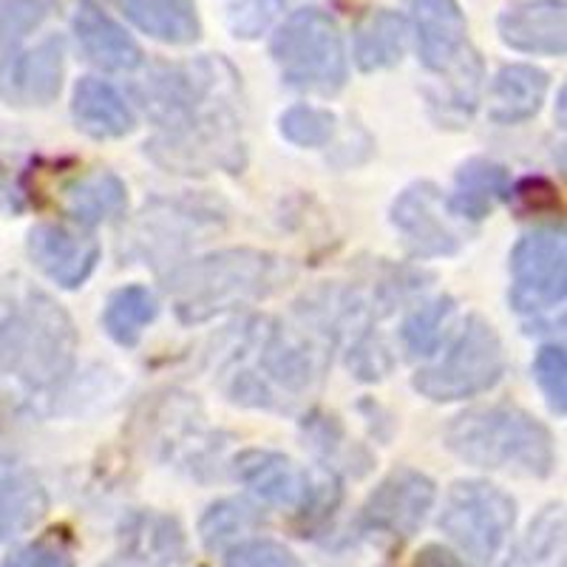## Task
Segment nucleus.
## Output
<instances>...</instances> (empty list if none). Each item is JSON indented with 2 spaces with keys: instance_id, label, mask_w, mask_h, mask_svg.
<instances>
[{
  "instance_id": "1",
  "label": "nucleus",
  "mask_w": 567,
  "mask_h": 567,
  "mask_svg": "<svg viewBox=\"0 0 567 567\" xmlns=\"http://www.w3.org/2000/svg\"><path fill=\"white\" fill-rule=\"evenodd\" d=\"M219 65L196 63L156 78L148 105L168 134L151 142L148 151L165 165L185 171L216 165L230 174L245 165L239 123L225 109H210L213 97L219 94Z\"/></svg>"
},
{
  "instance_id": "2",
  "label": "nucleus",
  "mask_w": 567,
  "mask_h": 567,
  "mask_svg": "<svg viewBox=\"0 0 567 567\" xmlns=\"http://www.w3.org/2000/svg\"><path fill=\"white\" fill-rule=\"evenodd\" d=\"M0 343L9 367L34 386L69 374L78 332L58 301L20 278H0Z\"/></svg>"
},
{
  "instance_id": "3",
  "label": "nucleus",
  "mask_w": 567,
  "mask_h": 567,
  "mask_svg": "<svg viewBox=\"0 0 567 567\" xmlns=\"http://www.w3.org/2000/svg\"><path fill=\"white\" fill-rule=\"evenodd\" d=\"M290 276V267L270 252L225 250L179 267L168 292L182 323H202L272 296Z\"/></svg>"
},
{
  "instance_id": "4",
  "label": "nucleus",
  "mask_w": 567,
  "mask_h": 567,
  "mask_svg": "<svg viewBox=\"0 0 567 567\" xmlns=\"http://www.w3.org/2000/svg\"><path fill=\"white\" fill-rule=\"evenodd\" d=\"M445 445L463 463L523 477H548L556 465L548 429L516 406L468 409L445 429Z\"/></svg>"
},
{
  "instance_id": "5",
  "label": "nucleus",
  "mask_w": 567,
  "mask_h": 567,
  "mask_svg": "<svg viewBox=\"0 0 567 567\" xmlns=\"http://www.w3.org/2000/svg\"><path fill=\"white\" fill-rule=\"evenodd\" d=\"M281 78L287 85L312 94H336L347 83V45L336 18L323 9H298L272 38Z\"/></svg>"
},
{
  "instance_id": "6",
  "label": "nucleus",
  "mask_w": 567,
  "mask_h": 567,
  "mask_svg": "<svg viewBox=\"0 0 567 567\" xmlns=\"http://www.w3.org/2000/svg\"><path fill=\"white\" fill-rule=\"evenodd\" d=\"M503 372L505 352L496 329L480 316H471L449 352L414 374V389L434 403H454L488 392Z\"/></svg>"
},
{
  "instance_id": "7",
  "label": "nucleus",
  "mask_w": 567,
  "mask_h": 567,
  "mask_svg": "<svg viewBox=\"0 0 567 567\" xmlns=\"http://www.w3.org/2000/svg\"><path fill=\"white\" fill-rule=\"evenodd\" d=\"M516 519V505L503 488L480 480L454 483L445 496L440 528L452 536L465 556L488 565L508 539Z\"/></svg>"
},
{
  "instance_id": "8",
  "label": "nucleus",
  "mask_w": 567,
  "mask_h": 567,
  "mask_svg": "<svg viewBox=\"0 0 567 567\" xmlns=\"http://www.w3.org/2000/svg\"><path fill=\"white\" fill-rule=\"evenodd\" d=\"M565 233L534 230L511 252V301L523 316H550L567 292Z\"/></svg>"
},
{
  "instance_id": "9",
  "label": "nucleus",
  "mask_w": 567,
  "mask_h": 567,
  "mask_svg": "<svg viewBox=\"0 0 567 567\" xmlns=\"http://www.w3.org/2000/svg\"><path fill=\"white\" fill-rule=\"evenodd\" d=\"M449 216L452 207L432 182L406 187L392 207V225L417 258L454 256L460 250V236Z\"/></svg>"
},
{
  "instance_id": "10",
  "label": "nucleus",
  "mask_w": 567,
  "mask_h": 567,
  "mask_svg": "<svg viewBox=\"0 0 567 567\" xmlns=\"http://www.w3.org/2000/svg\"><path fill=\"white\" fill-rule=\"evenodd\" d=\"M412 27L420 60L434 74L452 78L477 60L468 52V23L457 0H412Z\"/></svg>"
},
{
  "instance_id": "11",
  "label": "nucleus",
  "mask_w": 567,
  "mask_h": 567,
  "mask_svg": "<svg viewBox=\"0 0 567 567\" xmlns=\"http://www.w3.org/2000/svg\"><path fill=\"white\" fill-rule=\"evenodd\" d=\"M434 483L414 468H398L367 499L363 523L369 530L409 539L434 505Z\"/></svg>"
},
{
  "instance_id": "12",
  "label": "nucleus",
  "mask_w": 567,
  "mask_h": 567,
  "mask_svg": "<svg viewBox=\"0 0 567 567\" xmlns=\"http://www.w3.org/2000/svg\"><path fill=\"white\" fill-rule=\"evenodd\" d=\"M236 474L265 503L276 505V508L296 511V514L310 511L316 505L318 494H321V485L312 480L310 471L298 465L296 460L276 452L239 454Z\"/></svg>"
},
{
  "instance_id": "13",
  "label": "nucleus",
  "mask_w": 567,
  "mask_h": 567,
  "mask_svg": "<svg viewBox=\"0 0 567 567\" xmlns=\"http://www.w3.org/2000/svg\"><path fill=\"white\" fill-rule=\"evenodd\" d=\"M29 256L54 284L74 290L97 267L100 245L63 225H38L29 233Z\"/></svg>"
},
{
  "instance_id": "14",
  "label": "nucleus",
  "mask_w": 567,
  "mask_h": 567,
  "mask_svg": "<svg viewBox=\"0 0 567 567\" xmlns=\"http://www.w3.org/2000/svg\"><path fill=\"white\" fill-rule=\"evenodd\" d=\"M505 45L525 54L561 58L567 45L565 0H523L496 20Z\"/></svg>"
},
{
  "instance_id": "15",
  "label": "nucleus",
  "mask_w": 567,
  "mask_h": 567,
  "mask_svg": "<svg viewBox=\"0 0 567 567\" xmlns=\"http://www.w3.org/2000/svg\"><path fill=\"white\" fill-rule=\"evenodd\" d=\"M71 27H74L85 58L97 63L100 69L131 71L142 63V49L136 45V40L114 18H109L94 0H80Z\"/></svg>"
},
{
  "instance_id": "16",
  "label": "nucleus",
  "mask_w": 567,
  "mask_h": 567,
  "mask_svg": "<svg viewBox=\"0 0 567 567\" xmlns=\"http://www.w3.org/2000/svg\"><path fill=\"white\" fill-rule=\"evenodd\" d=\"M65 69V49L63 40L45 38L43 43L29 49L27 58L20 60L18 69L12 71L3 97L27 105H49L60 94Z\"/></svg>"
},
{
  "instance_id": "17",
  "label": "nucleus",
  "mask_w": 567,
  "mask_h": 567,
  "mask_svg": "<svg viewBox=\"0 0 567 567\" xmlns=\"http://www.w3.org/2000/svg\"><path fill=\"white\" fill-rule=\"evenodd\" d=\"M71 116L78 128L94 140H116L134 131V111L120 97V91L94 78L78 83L71 100Z\"/></svg>"
},
{
  "instance_id": "18",
  "label": "nucleus",
  "mask_w": 567,
  "mask_h": 567,
  "mask_svg": "<svg viewBox=\"0 0 567 567\" xmlns=\"http://www.w3.org/2000/svg\"><path fill=\"white\" fill-rule=\"evenodd\" d=\"M548 74L534 65H505L491 83L488 116L499 125L525 123L545 103Z\"/></svg>"
},
{
  "instance_id": "19",
  "label": "nucleus",
  "mask_w": 567,
  "mask_h": 567,
  "mask_svg": "<svg viewBox=\"0 0 567 567\" xmlns=\"http://www.w3.org/2000/svg\"><path fill=\"white\" fill-rule=\"evenodd\" d=\"M406 18L389 9H374L354 27V63L361 71L392 69L406 54Z\"/></svg>"
},
{
  "instance_id": "20",
  "label": "nucleus",
  "mask_w": 567,
  "mask_h": 567,
  "mask_svg": "<svg viewBox=\"0 0 567 567\" xmlns=\"http://www.w3.org/2000/svg\"><path fill=\"white\" fill-rule=\"evenodd\" d=\"M120 9L136 29L162 43H194L202 32L194 0H120Z\"/></svg>"
},
{
  "instance_id": "21",
  "label": "nucleus",
  "mask_w": 567,
  "mask_h": 567,
  "mask_svg": "<svg viewBox=\"0 0 567 567\" xmlns=\"http://www.w3.org/2000/svg\"><path fill=\"white\" fill-rule=\"evenodd\" d=\"M508 196L511 176L503 165L488 159H471L457 171L454 196L449 207H452V213L463 216V219L480 221Z\"/></svg>"
},
{
  "instance_id": "22",
  "label": "nucleus",
  "mask_w": 567,
  "mask_h": 567,
  "mask_svg": "<svg viewBox=\"0 0 567 567\" xmlns=\"http://www.w3.org/2000/svg\"><path fill=\"white\" fill-rule=\"evenodd\" d=\"M123 179L109 171L83 176L65 187V213L80 225H100L125 210L128 202Z\"/></svg>"
},
{
  "instance_id": "23",
  "label": "nucleus",
  "mask_w": 567,
  "mask_h": 567,
  "mask_svg": "<svg viewBox=\"0 0 567 567\" xmlns=\"http://www.w3.org/2000/svg\"><path fill=\"white\" fill-rule=\"evenodd\" d=\"M49 18L45 0H0V94L7 89L12 71L27 58L23 43Z\"/></svg>"
},
{
  "instance_id": "24",
  "label": "nucleus",
  "mask_w": 567,
  "mask_h": 567,
  "mask_svg": "<svg viewBox=\"0 0 567 567\" xmlns=\"http://www.w3.org/2000/svg\"><path fill=\"white\" fill-rule=\"evenodd\" d=\"M565 516L559 505L542 511L511 554L508 567H565Z\"/></svg>"
},
{
  "instance_id": "25",
  "label": "nucleus",
  "mask_w": 567,
  "mask_h": 567,
  "mask_svg": "<svg viewBox=\"0 0 567 567\" xmlns=\"http://www.w3.org/2000/svg\"><path fill=\"white\" fill-rule=\"evenodd\" d=\"M156 318V298L145 287L131 284L109 298L103 312L105 332L123 347H134Z\"/></svg>"
},
{
  "instance_id": "26",
  "label": "nucleus",
  "mask_w": 567,
  "mask_h": 567,
  "mask_svg": "<svg viewBox=\"0 0 567 567\" xmlns=\"http://www.w3.org/2000/svg\"><path fill=\"white\" fill-rule=\"evenodd\" d=\"M281 134L301 148H321L336 134V116L316 105H292L281 116Z\"/></svg>"
},
{
  "instance_id": "27",
  "label": "nucleus",
  "mask_w": 567,
  "mask_h": 567,
  "mask_svg": "<svg viewBox=\"0 0 567 567\" xmlns=\"http://www.w3.org/2000/svg\"><path fill=\"white\" fill-rule=\"evenodd\" d=\"M452 298H437V301L425 303L403 323V343L409 347L412 354H429L437 347L440 336H443V327L452 316Z\"/></svg>"
},
{
  "instance_id": "28",
  "label": "nucleus",
  "mask_w": 567,
  "mask_h": 567,
  "mask_svg": "<svg viewBox=\"0 0 567 567\" xmlns=\"http://www.w3.org/2000/svg\"><path fill=\"white\" fill-rule=\"evenodd\" d=\"M296 0H236L230 9V32L236 38L252 40L281 18Z\"/></svg>"
},
{
  "instance_id": "29",
  "label": "nucleus",
  "mask_w": 567,
  "mask_h": 567,
  "mask_svg": "<svg viewBox=\"0 0 567 567\" xmlns=\"http://www.w3.org/2000/svg\"><path fill=\"white\" fill-rule=\"evenodd\" d=\"M534 378L556 414L567 412V358L565 347H542L534 361Z\"/></svg>"
},
{
  "instance_id": "30",
  "label": "nucleus",
  "mask_w": 567,
  "mask_h": 567,
  "mask_svg": "<svg viewBox=\"0 0 567 567\" xmlns=\"http://www.w3.org/2000/svg\"><path fill=\"white\" fill-rule=\"evenodd\" d=\"M225 567H301V561L278 542H247L230 550Z\"/></svg>"
},
{
  "instance_id": "31",
  "label": "nucleus",
  "mask_w": 567,
  "mask_h": 567,
  "mask_svg": "<svg viewBox=\"0 0 567 567\" xmlns=\"http://www.w3.org/2000/svg\"><path fill=\"white\" fill-rule=\"evenodd\" d=\"M247 523H250V508H247V505H213L205 514V519H202V536H205V542L210 548H216V545H221L225 539H230V536H236L239 530H245Z\"/></svg>"
},
{
  "instance_id": "32",
  "label": "nucleus",
  "mask_w": 567,
  "mask_h": 567,
  "mask_svg": "<svg viewBox=\"0 0 567 567\" xmlns=\"http://www.w3.org/2000/svg\"><path fill=\"white\" fill-rule=\"evenodd\" d=\"M0 567H74L69 550L52 545V542H38L29 548H20L9 556Z\"/></svg>"
},
{
  "instance_id": "33",
  "label": "nucleus",
  "mask_w": 567,
  "mask_h": 567,
  "mask_svg": "<svg viewBox=\"0 0 567 567\" xmlns=\"http://www.w3.org/2000/svg\"><path fill=\"white\" fill-rule=\"evenodd\" d=\"M417 567H460V565L452 559V554H445V550L425 548L423 556L417 559Z\"/></svg>"
},
{
  "instance_id": "34",
  "label": "nucleus",
  "mask_w": 567,
  "mask_h": 567,
  "mask_svg": "<svg viewBox=\"0 0 567 567\" xmlns=\"http://www.w3.org/2000/svg\"><path fill=\"white\" fill-rule=\"evenodd\" d=\"M23 210V199L20 194L14 190L12 185L7 182H0V213H20Z\"/></svg>"
},
{
  "instance_id": "35",
  "label": "nucleus",
  "mask_w": 567,
  "mask_h": 567,
  "mask_svg": "<svg viewBox=\"0 0 567 567\" xmlns=\"http://www.w3.org/2000/svg\"><path fill=\"white\" fill-rule=\"evenodd\" d=\"M103 567H145V565H142L140 559H134V556H128V559H125V556H120V559H111L109 565H103Z\"/></svg>"
}]
</instances>
